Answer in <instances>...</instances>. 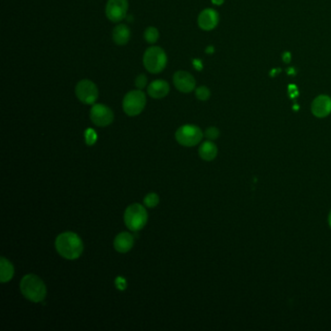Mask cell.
<instances>
[{"label":"cell","mask_w":331,"mask_h":331,"mask_svg":"<svg viewBox=\"0 0 331 331\" xmlns=\"http://www.w3.org/2000/svg\"><path fill=\"white\" fill-rule=\"evenodd\" d=\"M21 291L27 299L34 303L42 302L47 296L44 282L34 274H28L21 281Z\"/></svg>","instance_id":"cell-2"},{"label":"cell","mask_w":331,"mask_h":331,"mask_svg":"<svg viewBox=\"0 0 331 331\" xmlns=\"http://www.w3.org/2000/svg\"><path fill=\"white\" fill-rule=\"evenodd\" d=\"M212 1L216 5H221L224 2V0H212Z\"/></svg>","instance_id":"cell-26"},{"label":"cell","mask_w":331,"mask_h":331,"mask_svg":"<svg viewBox=\"0 0 331 331\" xmlns=\"http://www.w3.org/2000/svg\"><path fill=\"white\" fill-rule=\"evenodd\" d=\"M116 286L121 289V290H124L126 288V281L124 279V278L119 277L116 279Z\"/></svg>","instance_id":"cell-24"},{"label":"cell","mask_w":331,"mask_h":331,"mask_svg":"<svg viewBox=\"0 0 331 331\" xmlns=\"http://www.w3.org/2000/svg\"><path fill=\"white\" fill-rule=\"evenodd\" d=\"M128 10L127 0H108L106 16L113 23H119L126 18Z\"/></svg>","instance_id":"cell-9"},{"label":"cell","mask_w":331,"mask_h":331,"mask_svg":"<svg viewBox=\"0 0 331 331\" xmlns=\"http://www.w3.org/2000/svg\"><path fill=\"white\" fill-rule=\"evenodd\" d=\"M283 60H284L286 63H289V61H290V55H289V54H288V53H286V54H284V55H283Z\"/></svg>","instance_id":"cell-25"},{"label":"cell","mask_w":331,"mask_h":331,"mask_svg":"<svg viewBox=\"0 0 331 331\" xmlns=\"http://www.w3.org/2000/svg\"><path fill=\"white\" fill-rule=\"evenodd\" d=\"M196 95H197V99H199V100L206 101L211 96V92H210V90L207 87L201 86V87L197 88V90H196Z\"/></svg>","instance_id":"cell-20"},{"label":"cell","mask_w":331,"mask_h":331,"mask_svg":"<svg viewBox=\"0 0 331 331\" xmlns=\"http://www.w3.org/2000/svg\"><path fill=\"white\" fill-rule=\"evenodd\" d=\"M147 83H148L147 77L144 74H140L139 76H137V78L135 80V86L137 89L143 90L144 88H146Z\"/></svg>","instance_id":"cell-23"},{"label":"cell","mask_w":331,"mask_h":331,"mask_svg":"<svg viewBox=\"0 0 331 331\" xmlns=\"http://www.w3.org/2000/svg\"><path fill=\"white\" fill-rule=\"evenodd\" d=\"M57 252L67 260H76L80 258L84 251V245L80 237L74 232L60 234L55 240Z\"/></svg>","instance_id":"cell-1"},{"label":"cell","mask_w":331,"mask_h":331,"mask_svg":"<svg viewBox=\"0 0 331 331\" xmlns=\"http://www.w3.org/2000/svg\"><path fill=\"white\" fill-rule=\"evenodd\" d=\"M176 140L185 147H193L202 140L203 133L201 129L193 125L181 126L176 131Z\"/></svg>","instance_id":"cell-6"},{"label":"cell","mask_w":331,"mask_h":331,"mask_svg":"<svg viewBox=\"0 0 331 331\" xmlns=\"http://www.w3.org/2000/svg\"><path fill=\"white\" fill-rule=\"evenodd\" d=\"M144 37H145V40H146L148 43L153 44V43H155V42L159 40L160 33H159V30H158L155 27H148V28L145 30Z\"/></svg>","instance_id":"cell-18"},{"label":"cell","mask_w":331,"mask_h":331,"mask_svg":"<svg viewBox=\"0 0 331 331\" xmlns=\"http://www.w3.org/2000/svg\"><path fill=\"white\" fill-rule=\"evenodd\" d=\"M219 135H220V131H219V129L217 127L212 126V127H209V128L206 129V138H208L209 140H215L219 137Z\"/></svg>","instance_id":"cell-22"},{"label":"cell","mask_w":331,"mask_h":331,"mask_svg":"<svg viewBox=\"0 0 331 331\" xmlns=\"http://www.w3.org/2000/svg\"><path fill=\"white\" fill-rule=\"evenodd\" d=\"M145 68L152 74L161 73L167 64V55L161 47L149 48L143 56Z\"/></svg>","instance_id":"cell-3"},{"label":"cell","mask_w":331,"mask_h":331,"mask_svg":"<svg viewBox=\"0 0 331 331\" xmlns=\"http://www.w3.org/2000/svg\"><path fill=\"white\" fill-rule=\"evenodd\" d=\"M170 90L169 84L166 81L155 80L148 87V94L152 99H161L165 98Z\"/></svg>","instance_id":"cell-13"},{"label":"cell","mask_w":331,"mask_h":331,"mask_svg":"<svg viewBox=\"0 0 331 331\" xmlns=\"http://www.w3.org/2000/svg\"><path fill=\"white\" fill-rule=\"evenodd\" d=\"M219 24V14L214 9L203 10L198 17V26L206 31L214 29Z\"/></svg>","instance_id":"cell-11"},{"label":"cell","mask_w":331,"mask_h":331,"mask_svg":"<svg viewBox=\"0 0 331 331\" xmlns=\"http://www.w3.org/2000/svg\"><path fill=\"white\" fill-rule=\"evenodd\" d=\"M90 120L98 126H107L114 121L113 111L103 104H95L90 110Z\"/></svg>","instance_id":"cell-8"},{"label":"cell","mask_w":331,"mask_h":331,"mask_svg":"<svg viewBox=\"0 0 331 331\" xmlns=\"http://www.w3.org/2000/svg\"><path fill=\"white\" fill-rule=\"evenodd\" d=\"M312 113L317 118H324L331 113V99L327 95H320L312 103Z\"/></svg>","instance_id":"cell-12"},{"label":"cell","mask_w":331,"mask_h":331,"mask_svg":"<svg viewBox=\"0 0 331 331\" xmlns=\"http://www.w3.org/2000/svg\"><path fill=\"white\" fill-rule=\"evenodd\" d=\"M85 136H86V142L89 145L91 146L96 142L98 139V135L95 133V131L91 128H88L87 131L85 132Z\"/></svg>","instance_id":"cell-21"},{"label":"cell","mask_w":331,"mask_h":331,"mask_svg":"<svg viewBox=\"0 0 331 331\" xmlns=\"http://www.w3.org/2000/svg\"><path fill=\"white\" fill-rule=\"evenodd\" d=\"M76 96L82 103L91 105L99 99V89L96 85L90 80H82L77 84L75 89Z\"/></svg>","instance_id":"cell-7"},{"label":"cell","mask_w":331,"mask_h":331,"mask_svg":"<svg viewBox=\"0 0 331 331\" xmlns=\"http://www.w3.org/2000/svg\"><path fill=\"white\" fill-rule=\"evenodd\" d=\"M146 106V95L141 90L127 92L123 100V109L127 116H135L142 113Z\"/></svg>","instance_id":"cell-5"},{"label":"cell","mask_w":331,"mask_h":331,"mask_svg":"<svg viewBox=\"0 0 331 331\" xmlns=\"http://www.w3.org/2000/svg\"><path fill=\"white\" fill-rule=\"evenodd\" d=\"M147 221L148 213L143 206L135 203L126 208L125 212V223L130 230H141L147 224Z\"/></svg>","instance_id":"cell-4"},{"label":"cell","mask_w":331,"mask_h":331,"mask_svg":"<svg viewBox=\"0 0 331 331\" xmlns=\"http://www.w3.org/2000/svg\"><path fill=\"white\" fill-rule=\"evenodd\" d=\"M0 281L2 283L9 282L10 280L14 276V266L9 260L5 258L0 259Z\"/></svg>","instance_id":"cell-17"},{"label":"cell","mask_w":331,"mask_h":331,"mask_svg":"<svg viewBox=\"0 0 331 331\" xmlns=\"http://www.w3.org/2000/svg\"><path fill=\"white\" fill-rule=\"evenodd\" d=\"M134 245V238L129 232H122L116 235L114 241V247L121 254L130 251Z\"/></svg>","instance_id":"cell-14"},{"label":"cell","mask_w":331,"mask_h":331,"mask_svg":"<svg viewBox=\"0 0 331 331\" xmlns=\"http://www.w3.org/2000/svg\"><path fill=\"white\" fill-rule=\"evenodd\" d=\"M130 39V29L126 25H118L113 30V40L116 45H126Z\"/></svg>","instance_id":"cell-15"},{"label":"cell","mask_w":331,"mask_h":331,"mask_svg":"<svg viewBox=\"0 0 331 331\" xmlns=\"http://www.w3.org/2000/svg\"><path fill=\"white\" fill-rule=\"evenodd\" d=\"M160 203V197L157 193H149L144 198V204L148 208H153Z\"/></svg>","instance_id":"cell-19"},{"label":"cell","mask_w":331,"mask_h":331,"mask_svg":"<svg viewBox=\"0 0 331 331\" xmlns=\"http://www.w3.org/2000/svg\"><path fill=\"white\" fill-rule=\"evenodd\" d=\"M218 154V148L211 141H206L199 147V155L206 161H213Z\"/></svg>","instance_id":"cell-16"},{"label":"cell","mask_w":331,"mask_h":331,"mask_svg":"<svg viewBox=\"0 0 331 331\" xmlns=\"http://www.w3.org/2000/svg\"><path fill=\"white\" fill-rule=\"evenodd\" d=\"M173 83L177 90L184 93L191 92L196 89V79L188 72L180 70L177 71L173 76Z\"/></svg>","instance_id":"cell-10"},{"label":"cell","mask_w":331,"mask_h":331,"mask_svg":"<svg viewBox=\"0 0 331 331\" xmlns=\"http://www.w3.org/2000/svg\"><path fill=\"white\" fill-rule=\"evenodd\" d=\"M328 223H329V225H330L331 227V211L330 213H329V217H328Z\"/></svg>","instance_id":"cell-27"}]
</instances>
